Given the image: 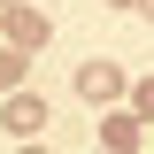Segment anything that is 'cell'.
<instances>
[{"instance_id":"1","label":"cell","mask_w":154,"mask_h":154,"mask_svg":"<svg viewBox=\"0 0 154 154\" xmlns=\"http://www.w3.org/2000/svg\"><path fill=\"white\" fill-rule=\"evenodd\" d=\"M0 38H8L16 54H38V46H46V16L16 0V8H0Z\"/></svg>"},{"instance_id":"2","label":"cell","mask_w":154,"mask_h":154,"mask_svg":"<svg viewBox=\"0 0 154 154\" xmlns=\"http://www.w3.org/2000/svg\"><path fill=\"white\" fill-rule=\"evenodd\" d=\"M0 131L38 139V131H46V100H38V93H8V100H0Z\"/></svg>"},{"instance_id":"3","label":"cell","mask_w":154,"mask_h":154,"mask_svg":"<svg viewBox=\"0 0 154 154\" xmlns=\"http://www.w3.org/2000/svg\"><path fill=\"white\" fill-rule=\"evenodd\" d=\"M139 139H146V123H139L131 108H108L100 116V154H139Z\"/></svg>"},{"instance_id":"4","label":"cell","mask_w":154,"mask_h":154,"mask_svg":"<svg viewBox=\"0 0 154 154\" xmlns=\"http://www.w3.org/2000/svg\"><path fill=\"white\" fill-rule=\"evenodd\" d=\"M77 93L100 100V108H108V100H123V62H85V69H77Z\"/></svg>"},{"instance_id":"5","label":"cell","mask_w":154,"mask_h":154,"mask_svg":"<svg viewBox=\"0 0 154 154\" xmlns=\"http://www.w3.org/2000/svg\"><path fill=\"white\" fill-rule=\"evenodd\" d=\"M23 69H31V54H16V46H0V93H23Z\"/></svg>"},{"instance_id":"6","label":"cell","mask_w":154,"mask_h":154,"mask_svg":"<svg viewBox=\"0 0 154 154\" xmlns=\"http://www.w3.org/2000/svg\"><path fill=\"white\" fill-rule=\"evenodd\" d=\"M131 116H139V123H154V77H139V85H131Z\"/></svg>"},{"instance_id":"7","label":"cell","mask_w":154,"mask_h":154,"mask_svg":"<svg viewBox=\"0 0 154 154\" xmlns=\"http://www.w3.org/2000/svg\"><path fill=\"white\" fill-rule=\"evenodd\" d=\"M108 8H146V0H108Z\"/></svg>"},{"instance_id":"8","label":"cell","mask_w":154,"mask_h":154,"mask_svg":"<svg viewBox=\"0 0 154 154\" xmlns=\"http://www.w3.org/2000/svg\"><path fill=\"white\" fill-rule=\"evenodd\" d=\"M139 16H154V0H146V8H139Z\"/></svg>"},{"instance_id":"9","label":"cell","mask_w":154,"mask_h":154,"mask_svg":"<svg viewBox=\"0 0 154 154\" xmlns=\"http://www.w3.org/2000/svg\"><path fill=\"white\" fill-rule=\"evenodd\" d=\"M23 154H46V146H23Z\"/></svg>"},{"instance_id":"10","label":"cell","mask_w":154,"mask_h":154,"mask_svg":"<svg viewBox=\"0 0 154 154\" xmlns=\"http://www.w3.org/2000/svg\"><path fill=\"white\" fill-rule=\"evenodd\" d=\"M0 8H16V0H0Z\"/></svg>"}]
</instances>
